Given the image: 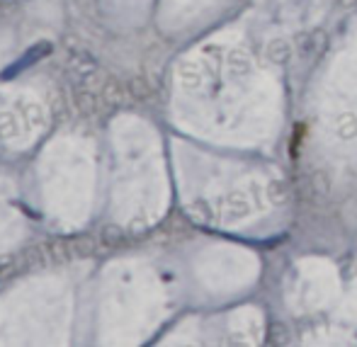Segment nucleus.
<instances>
[{
  "mask_svg": "<svg viewBox=\"0 0 357 347\" xmlns=\"http://www.w3.org/2000/svg\"><path fill=\"white\" fill-rule=\"evenodd\" d=\"M49 49H52V47H49V42H39V44H34V47L29 49V52L24 54L22 59H17V61H15V63H10V68L3 73V78L8 80V78H13V75L22 73L24 68H29V66H32V63H37L39 59H44V56H47V54H49Z\"/></svg>",
  "mask_w": 357,
  "mask_h": 347,
  "instance_id": "f257e3e1",
  "label": "nucleus"
}]
</instances>
